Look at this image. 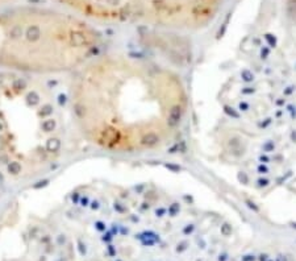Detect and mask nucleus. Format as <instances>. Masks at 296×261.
Segmentation results:
<instances>
[{
  "instance_id": "f257e3e1",
  "label": "nucleus",
  "mask_w": 296,
  "mask_h": 261,
  "mask_svg": "<svg viewBox=\"0 0 296 261\" xmlns=\"http://www.w3.org/2000/svg\"><path fill=\"white\" fill-rule=\"evenodd\" d=\"M143 66L123 60L91 62L71 88L73 119L83 136L111 150H140L155 143L154 88Z\"/></svg>"
},
{
  "instance_id": "7ed1b4c3",
  "label": "nucleus",
  "mask_w": 296,
  "mask_h": 261,
  "mask_svg": "<svg viewBox=\"0 0 296 261\" xmlns=\"http://www.w3.org/2000/svg\"><path fill=\"white\" fill-rule=\"evenodd\" d=\"M80 29L48 36L40 24L8 25L0 34V69L17 74H58L78 69L93 52Z\"/></svg>"
},
{
  "instance_id": "f03ea898",
  "label": "nucleus",
  "mask_w": 296,
  "mask_h": 261,
  "mask_svg": "<svg viewBox=\"0 0 296 261\" xmlns=\"http://www.w3.org/2000/svg\"><path fill=\"white\" fill-rule=\"evenodd\" d=\"M0 79V162L11 175L40 174L59 156L58 110L36 79L5 74Z\"/></svg>"
}]
</instances>
